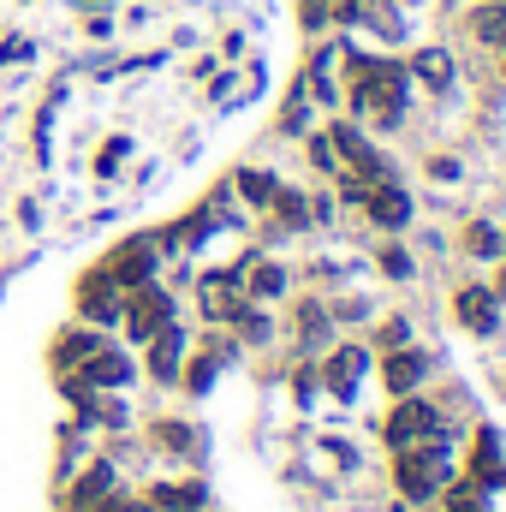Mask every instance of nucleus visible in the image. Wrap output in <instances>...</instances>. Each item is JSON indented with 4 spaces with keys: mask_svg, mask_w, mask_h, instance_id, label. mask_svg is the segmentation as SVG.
Wrapping results in <instances>:
<instances>
[{
    "mask_svg": "<svg viewBox=\"0 0 506 512\" xmlns=\"http://www.w3.org/2000/svg\"><path fill=\"white\" fill-rule=\"evenodd\" d=\"M435 435H441V411H435L429 399H417V393L393 399V411H387V423H381V441H387L393 453L423 447V441H435Z\"/></svg>",
    "mask_w": 506,
    "mask_h": 512,
    "instance_id": "nucleus-1",
    "label": "nucleus"
},
{
    "mask_svg": "<svg viewBox=\"0 0 506 512\" xmlns=\"http://www.w3.org/2000/svg\"><path fill=\"white\" fill-rule=\"evenodd\" d=\"M120 316H126V334H131V340H155V334L173 322V298L149 280V286H137V292L126 298V310H120Z\"/></svg>",
    "mask_w": 506,
    "mask_h": 512,
    "instance_id": "nucleus-2",
    "label": "nucleus"
},
{
    "mask_svg": "<svg viewBox=\"0 0 506 512\" xmlns=\"http://www.w3.org/2000/svg\"><path fill=\"white\" fill-rule=\"evenodd\" d=\"M453 316H459L465 334L489 340V334L501 328V298H495V286H459V292H453Z\"/></svg>",
    "mask_w": 506,
    "mask_h": 512,
    "instance_id": "nucleus-3",
    "label": "nucleus"
},
{
    "mask_svg": "<svg viewBox=\"0 0 506 512\" xmlns=\"http://www.w3.org/2000/svg\"><path fill=\"white\" fill-rule=\"evenodd\" d=\"M364 215L376 221L381 233H405L411 215H417V203H411V191H405L399 179H387V185H370V191H364Z\"/></svg>",
    "mask_w": 506,
    "mask_h": 512,
    "instance_id": "nucleus-4",
    "label": "nucleus"
},
{
    "mask_svg": "<svg viewBox=\"0 0 506 512\" xmlns=\"http://www.w3.org/2000/svg\"><path fill=\"white\" fill-rule=\"evenodd\" d=\"M423 382H429V352H423V346H393V352H381V387H387L393 399L417 393Z\"/></svg>",
    "mask_w": 506,
    "mask_h": 512,
    "instance_id": "nucleus-5",
    "label": "nucleus"
},
{
    "mask_svg": "<svg viewBox=\"0 0 506 512\" xmlns=\"http://www.w3.org/2000/svg\"><path fill=\"white\" fill-rule=\"evenodd\" d=\"M102 268H108V280H114L120 292H137V286H149V280H155V239H126V245L108 256Z\"/></svg>",
    "mask_w": 506,
    "mask_h": 512,
    "instance_id": "nucleus-6",
    "label": "nucleus"
},
{
    "mask_svg": "<svg viewBox=\"0 0 506 512\" xmlns=\"http://www.w3.org/2000/svg\"><path fill=\"white\" fill-rule=\"evenodd\" d=\"M334 24H346V30H370V36H381V42H399V36H405L393 0H340V18H334Z\"/></svg>",
    "mask_w": 506,
    "mask_h": 512,
    "instance_id": "nucleus-7",
    "label": "nucleus"
},
{
    "mask_svg": "<svg viewBox=\"0 0 506 512\" xmlns=\"http://www.w3.org/2000/svg\"><path fill=\"white\" fill-rule=\"evenodd\" d=\"M364 376H370V346H334L328 364H322V387H328L334 399H352Z\"/></svg>",
    "mask_w": 506,
    "mask_h": 512,
    "instance_id": "nucleus-8",
    "label": "nucleus"
},
{
    "mask_svg": "<svg viewBox=\"0 0 506 512\" xmlns=\"http://www.w3.org/2000/svg\"><path fill=\"white\" fill-rule=\"evenodd\" d=\"M78 310L90 316V322H120V286L108 280V268H96V274H84V286H78Z\"/></svg>",
    "mask_w": 506,
    "mask_h": 512,
    "instance_id": "nucleus-9",
    "label": "nucleus"
},
{
    "mask_svg": "<svg viewBox=\"0 0 506 512\" xmlns=\"http://www.w3.org/2000/svg\"><path fill=\"white\" fill-rule=\"evenodd\" d=\"M239 304H245L239 268H227V274H209V280H203V316H209V322H233V316H239Z\"/></svg>",
    "mask_w": 506,
    "mask_h": 512,
    "instance_id": "nucleus-10",
    "label": "nucleus"
},
{
    "mask_svg": "<svg viewBox=\"0 0 506 512\" xmlns=\"http://www.w3.org/2000/svg\"><path fill=\"white\" fill-rule=\"evenodd\" d=\"M78 382H90V387H126L131 382V358H126V352H114V346H96V352L78 364Z\"/></svg>",
    "mask_w": 506,
    "mask_h": 512,
    "instance_id": "nucleus-11",
    "label": "nucleus"
},
{
    "mask_svg": "<svg viewBox=\"0 0 506 512\" xmlns=\"http://www.w3.org/2000/svg\"><path fill=\"white\" fill-rule=\"evenodd\" d=\"M405 78H411V84H423V90H435V96H441V90H447V84H453V54H447V48H417V54H411V60H405Z\"/></svg>",
    "mask_w": 506,
    "mask_h": 512,
    "instance_id": "nucleus-12",
    "label": "nucleus"
},
{
    "mask_svg": "<svg viewBox=\"0 0 506 512\" xmlns=\"http://www.w3.org/2000/svg\"><path fill=\"white\" fill-rule=\"evenodd\" d=\"M465 30H471L483 48L506 54V0H477V6L465 12Z\"/></svg>",
    "mask_w": 506,
    "mask_h": 512,
    "instance_id": "nucleus-13",
    "label": "nucleus"
},
{
    "mask_svg": "<svg viewBox=\"0 0 506 512\" xmlns=\"http://www.w3.org/2000/svg\"><path fill=\"white\" fill-rule=\"evenodd\" d=\"M179 358H185V334L167 322V328L149 340V376H155V382H173V376H179Z\"/></svg>",
    "mask_w": 506,
    "mask_h": 512,
    "instance_id": "nucleus-14",
    "label": "nucleus"
},
{
    "mask_svg": "<svg viewBox=\"0 0 506 512\" xmlns=\"http://www.w3.org/2000/svg\"><path fill=\"white\" fill-rule=\"evenodd\" d=\"M203 501H209L203 483H161V489L149 495V507L155 512H203Z\"/></svg>",
    "mask_w": 506,
    "mask_h": 512,
    "instance_id": "nucleus-15",
    "label": "nucleus"
},
{
    "mask_svg": "<svg viewBox=\"0 0 506 512\" xmlns=\"http://www.w3.org/2000/svg\"><path fill=\"white\" fill-rule=\"evenodd\" d=\"M495 471H501V435L483 423V429L471 435V477H477V483H495Z\"/></svg>",
    "mask_w": 506,
    "mask_h": 512,
    "instance_id": "nucleus-16",
    "label": "nucleus"
},
{
    "mask_svg": "<svg viewBox=\"0 0 506 512\" xmlns=\"http://www.w3.org/2000/svg\"><path fill=\"white\" fill-rule=\"evenodd\" d=\"M268 209H274V221H280L286 233H304V227H310V203H304V191H286V185H280V191L268 197Z\"/></svg>",
    "mask_w": 506,
    "mask_h": 512,
    "instance_id": "nucleus-17",
    "label": "nucleus"
},
{
    "mask_svg": "<svg viewBox=\"0 0 506 512\" xmlns=\"http://www.w3.org/2000/svg\"><path fill=\"white\" fill-rule=\"evenodd\" d=\"M459 245H465L471 256H483V262H501V256H506V233H501V227H489V221H471Z\"/></svg>",
    "mask_w": 506,
    "mask_h": 512,
    "instance_id": "nucleus-18",
    "label": "nucleus"
},
{
    "mask_svg": "<svg viewBox=\"0 0 506 512\" xmlns=\"http://www.w3.org/2000/svg\"><path fill=\"white\" fill-rule=\"evenodd\" d=\"M233 185H239V197L256 203V209H268V197L280 191V179H274L268 167H239V179H233Z\"/></svg>",
    "mask_w": 506,
    "mask_h": 512,
    "instance_id": "nucleus-19",
    "label": "nucleus"
},
{
    "mask_svg": "<svg viewBox=\"0 0 506 512\" xmlns=\"http://www.w3.org/2000/svg\"><path fill=\"white\" fill-rule=\"evenodd\" d=\"M108 489H114V465H96V471L72 489V512H90L96 501H108Z\"/></svg>",
    "mask_w": 506,
    "mask_h": 512,
    "instance_id": "nucleus-20",
    "label": "nucleus"
},
{
    "mask_svg": "<svg viewBox=\"0 0 506 512\" xmlns=\"http://www.w3.org/2000/svg\"><path fill=\"white\" fill-rule=\"evenodd\" d=\"M251 298L256 304L286 298V268H280V262H251Z\"/></svg>",
    "mask_w": 506,
    "mask_h": 512,
    "instance_id": "nucleus-21",
    "label": "nucleus"
},
{
    "mask_svg": "<svg viewBox=\"0 0 506 512\" xmlns=\"http://www.w3.org/2000/svg\"><path fill=\"white\" fill-rule=\"evenodd\" d=\"M376 268L387 274V280H411V274H417V268H411V251H405V245H381V251H376Z\"/></svg>",
    "mask_w": 506,
    "mask_h": 512,
    "instance_id": "nucleus-22",
    "label": "nucleus"
},
{
    "mask_svg": "<svg viewBox=\"0 0 506 512\" xmlns=\"http://www.w3.org/2000/svg\"><path fill=\"white\" fill-rule=\"evenodd\" d=\"M96 346H102V340H96V334H84V328H78V334H60V346H54V352H60V364H66V358H72V364H84V358H90V352H96Z\"/></svg>",
    "mask_w": 506,
    "mask_h": 512,
    "instance_id": "nucleus-23",
    "label": "nucleus"
},
{
    "mask_svg": "<svg viewBox=\"0 0 506 512\" xmlns=\"http://www.w3.org/2000/svg\"><path fill=\"white\" fill-rule=\"evenodd\" d=\"M310 161H316V167H322L328 179H340V155H334V143H328V131H316V137H310Z\"/></svg>",
    "mask_w": 506,
    "mask_h": 512,
    "instance_id": "nucleus-24",
    "label": "nucleus"
},
{
    "mask_svg": "<svg viewBox=\"0 0 506 512\" xmlns=\"http://www.w3.org/2000/svg\"><path fill=\"white\" fill-rule=\"evenodd\" d=\"M298 334L304 340H322L328 334V310L322 304H298Z\"/></svg>",
    "mask_w": 506,
    "mask_h": 512,
    "instance_id": "nucleus-25",
    "label": "nucleus"
},
{
    "mask_svg": "<svg viewBox=\"0 0 506 512\" xmlns=\"http://www.w3.org/2000/svg\"><path fill=\"white\" fill-rule=\"evenodd\" d=\"M155 435H161V447H173V453H191V447H197V435H191L185 423H161Z\"/></svg>",
    "mask_w": 506,
    "mask_h": 512,
    "instance_id": "nucleus-26",
    "label": "nucleus"
},
{
    "mask_svg": "<svg viewBox=\"0 0 506 512\" xmlns=\"http://www.w3.org/2000/svg\"><path fill=\"white\" fill-rule=\"evenodd\" d=\"M376 346H381V352H393V346H411V328H405V316H393V322L381 328Z\"/></svg>",
    "mask_w": 506,
    "mask_h": 512,
    "instance_id": "nucleus-27",
    "label": "nucleus"
},
{
    "mask_svg": "<svg viewBox=\"0 0 506 512\" xmlns=\"http://www.w3.org/2000/svg\"><path fill=\"white\" fill-rule=\"evenodd\" d=\"M209 382H215V358H197V370L185 376V387H191V393H203Z\"/></svg>",
    "mask_w": 506,
    "mask_h": 512,
    "instance_id": "nucleus-28",
    "label": "nucleus"
},
{
    "mask_svg": "<svg viewBox=\"0 0 506 512\" xmlns=\"http://www.w3.org/2000/svg\"><path fill=\"white\" fill-rule=\"evenodd\" d=\"M429 173H435L441 185H453V179H459V161H453V155H435V161H429Z\"/></svg>",
    "mask_w": 506,
    "mask_h": 512,
    "instance_id": "nucleus-29",
    "label": "nucleus"
},
{
    "mask_svg": "<svg viewBox=\"0 0 506 512\" xmlns=\"http://www.w3.org/2000/svg\"><path fill=\"white\" fill-rule=\"evenodd\" d=\"M495 298L506 304V262H501V280H495Z\"/></svg>",
    "mask_w": 506,
    "mask_h": 512,
    "instance_id": "nucleus-30",
    "label": "nucleus"
},
{
    "mask_svg": "<svg viewBox=\"0 0 506 512\" xmlns=\"http://www.w3.org/2000/svg\"><path fill=\"white\" fill-rule=\"evenodd\" d=\"M120 512H155V507H143V501H120Z\"/></svg>",
    "mask_w": 506,
    "mask_h": 512,
    "instance_id": "nucleus-31",
    "label": "nucleus"
},
{
    "mask_svg": "<svg viewBox=\"0 0 506 512\" xmlns=\"http://www.w3.org/2000/svg\"><path fill=\"white\" fill-rule=\"evenodd\" d=\"M501 78H506V54H501Z\"/></svg>",
    "mask_w": 506,
    "mask_h": 512,
    "instance_id": "nucleus-32",
    "label": "nucleus"
}]
</instances>
